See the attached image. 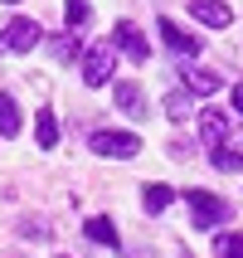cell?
I'll return each mask as SVG.
<instances>
[{
	"mask_svg": "<svg viewBox=\"0 0 243 258\" xmlns=\"http://www.w3.org/2000/svg\"><path fill=\"white\" fill-rule=\"evenodd\" d=\"M112 39L122 44V54H127L131 63H146V58H151V44H146V34L131 25V20H122V25L112 29Z\"/></svg>",
	"mask_w": 243,
	"mask_h": 258,
	"instance_id": "cell-4",
	"label": "cell"
},
{
	"mask_svg": "<svg viewBox=\"0 0 243 258\" xmlns=\"http://www.w3.org/2000/svg\"><path fill=\"white\" fill-rule=\"evenodd\" d=\"M5 5H15V0H5Z\"/></svg>",
	"mask_w": 243,
	"mask_h": 258,
	"instance_id": "cell-21",
	"label": "cell"
},
{
	"mask_svg": "<svg viewBox=\"0 0 243 258\" xmlns=\"http://www.w3.org/2000/svg\"><path fill=\"white\" fill-rule=\"evenodd\" d=\"M34 137H39L44 151H54V146H58V122H54V112H39V127H34Z\"/></svg>",
	"mask_w": 243,
	"mask_h": 258,
	"instance_id": "cell-14",
	"label": "cell"
},
{
	"mask_svg": "<svg viewBox=\"0 0 243 258\" xmlns=\"http://www.w3.org/2000/svg\"><path fill=\"white\" fill-rule=\"evenodd\" d=\"M214 253L219 258H243V234H219V239H214Z\"/></svg>",
	"mask_w": 243,
	"mask_h": 258,
	"instance_id": "cell-18",
	"label": "cell"
},
{
	"mask_svg": "<svg viewBox=\"0 0 243 258\" xmlns=\"http://www.w3.org/2000/svg\"><path fill=\"white\" fill-rule=\"evenodd\" d=\"M0 39H5V49H15V54H29V49L39 44V25H34V20H10Z\"/></svg>",
	"mask_w": 243,
	"mask_h": 258,
	"instance_id": "cell-6",
	"label": "cell"
},
{
	"mask_svg": "<svg viewBox=\"0 0 243 258\" xmlns=\"http://www.w3.org/2000/svg\"><path fill=\"white\" fill-rule=\"evenodd\" d=\"M112 63H117V44L112 39H98L83 54V83L88 88H102L107 78H112Z\"/></svg>",
	"mask_w": 243,
	"mask_h": 258,
	"instance_id": "cell-2",
	"label": "cell"
},
{
	"mask_svg": "<svg viewBox=\"0 0 243 258\" xmlns=\"http://www.w3.org/2000/svg\"><path fill=\"white\" fill-rule=\"evenodd\" d=\"M54 58H73V39L68 34H54Z\"/></svg>",
	"mask_w": 243,
	"mask_h": 258,
	"instance_id": "cell-19",
	"label": "cell"
},
{
	"mask_svg": "<svg viewBox=\"0 0 243 258\" xmlns=\"http://www.w3.org/2000/svg\"><path fill=\"white\" fill-rule=\"evenodd\" d=\"M93 151L98 156H112V161H131L141 151V137H131V132H93Z\"/></svg>",
	"mask_w": 243,
	"mask_h": 258,
	"instance_id": "cell-3",
	"label": "cell"
},
{
	"mask_svg": "<svg viewBox=\"0 0 243 258\" xmlns=\"http://www.w3.org/2000/svg\"><path fill=\"white\" fill-rule=\"evenodd\" d=\"M233 107H238V117H243V83L233 88Z\"/></svg>",
	"mask_w": 243,
	"mask_h": 258,
	"instance_id": "cell-20",
	"label": "cell"
},
{
	"mask_svg": "<svg viewBox=\"0 0 243 258\" xmlns=\"http://www.w3.org/2000/svg\"><path fill=\"white\" fill-rule=\"evenodd\" d=\"M141 195H146V210H151V215H160V210L171 205V195H175V190H171V185H146Z\"/></svg>",
	"mask_w": 243,
	"mask_h": 258,
	"instance_id": "cell-17",
	"label": "cell"
},
{
	"mask_svg": "<svg viewBox=\"0 0 243 258\" xmlns=\"http://www.w3.org/2000/svg\"><path fill=\"white\" fill-rule=\"evenodd\" d=\"M190 15H195L200 25H209V29H224L233 20V5L229 0H190Z\"/></svg>",
	"mask_w": 243,
	"mask_h": 258,
	"instance_id": "cell-5",
	"label": "cell"
},
{
	"mask_svg": "<svg viewBox=\"0 0 243 258\" xmlns=\"http://www.w3.org/2000/svg\"><path fill=\"white\" fill-rule=\"evenodd\" d=\"M166 112H171V122H190V117H195V102H190L185 93H171V98H166Z\"/></svg>",
	"mask_w": 243,
	"mask_h": 258,
	"instance_id": "cell-16",
	"label": "cell"
},
{
	"mask_svg": "<svg viewBox=\"0 0 243 258\" xmlns=\"http://www.w3.org/2000/svg\"><path fill=\"white\" fill-rule=\"evenodd\" d=\"M185 200H190V219H195V229H214V224L229 219V205L219 200L214 190H185Z\"/></svg>",
	"mask_w": 243,
	"mask_h": 258,
	"instance_id": "cell-1",
	"label": "cell"
},
{
	"mask_svg": "<svg viewBox=\"0 0 243 258\" xmlns=\"http://www.w3.org/2000/svg\"><path fill=\"white\" fill-rule=\"evenodd\" d=\"M160 39L171 44L175 54H200V39H195V34H185L175 20H160Z\"/></svg>",
	"mask_w": 243,
	"mask_h": 258,
	"instance_id": "cell-10",
	"label": "cell"
},
{
	"mask_svg": "<svg viewBox=\"0 0 243 258\" xmlns=\"http://www.w3.org/2000/svg\"><path fill=\"white\" fill-rule=\"evenodd\" d=\"M180 78H185V88H190V93H200V98H209V93L224 88V78H219L214 69H185Z\"/></svg>",
	"mask_w": 243,
	"mask_h": 258,
	"instance_id": "cell-9",
	"label": "cell"
},
{
	"mask_svg": "<svg viewBox=\"0 0 243 258\" xmlns=\"http://www.w3.org/2000/svg\"><path fill=\"white\" fill-rule=\"evenodd\" d=\"M88 229V239H93V244H117V229H112V219H102V215H93L83 224Z\"/></svg>",
	"mask_w": 243,
	"mask_h": 258,
	"instance_id": "cell-12",
	"label": "cell"
},
{
	"mask_svg": "<svg viewBox=\"0 0 243 258\" xmlns=\"http://www.w3.org/2000/svg\"><path fill=\"white\" fill-rule=\"evenodd\" d=\"M209 156H214V171H243V151L238 146H209Z\"/></svg>",
	"mask_w": 243,
	"mask_h": 258,
	"instance_id": "cell-11",
	"label": "cell"
},
{
	"mask_svg": "<svg viewBox=\"0 0 243 258\" xmlns=\"http://www.w3.org/2000/svg\"><path fill=\"white\" fill-rule=\"evenodd\" d=\"M117 107L127 117H146V98H141V83L136 78H122L117 83Z\"/></svg>",
	"mask_w": 243,
	"mask_h": 258,
	"instance_id": "cell-8",
	"label": "cell"
},
{
	"mask_svg": "<svg viewBox=\"0 0 243 258\" xmlns=\"http://www.w3.org/2000/svg\"><path fill=\"white\" fill-rule=\"evenodd\" d=\"M224 137H229V112L204 107V112H200V142L204 146H224Z\"/></svg>",
	"mask_w": 243,
	"mask_h": 258,
	"instance_id": "cell-7",
	"label": "cell"
},
{
	"mask_svg": "<svg viewBox=\"0 0 243 258\" xmlns=\"http://www.w3.org/2000/svg\"><path fill=\"white\" fill-rule=\"evenodd\" d=\"M15 132H20V107H15V98L0 93V137H15Z\"/></svg>",
	"mask_w": 243,
	"mask_h": 258,
	"instance_id": "cell-13",
	"label": "cell"
},
{
	"mask_svg": "<svg viewBox=\"0 0 243 258\" xmlns=\"http://www.w3.org/2000/svg\"><path fill=\"white\" fill-rule=\"evenodd\" d=\"M63 20H68V29H83L88 20H93V5H88V0H68V5H63Z\"/></svg>",
	"mask_w": 243,
	"mask_h": 258,
	"instance_id": "cell-15",
	"label": "cell"
}]
</instances>
